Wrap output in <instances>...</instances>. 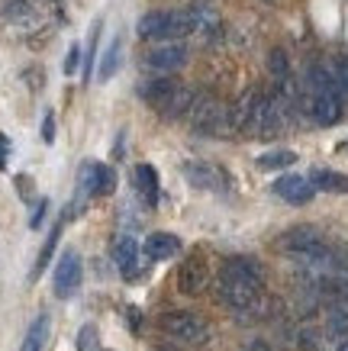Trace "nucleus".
I'll return each instance as SVG.
<instances>
[{
	"mask_svg": "<svg viewBox=\"0 0 348 351\" xmlns=\"http://www.w3.org/2000/svg\"><path fill=\"white\" fill-rule=\"evenodd\" d=\"M0 16H3V23H10V26H32L36 23V13H32L30 0H3L0 3Z\"/></svg>",
	"mask_w": 348,
	"mask_h": 351,
	"instance_id": "20",
	"label": "nucleus"
},
{
	"mask_svg": "<svg viewBox=\"0 0 348 351\" xmlns=\"http://www.w3.org/2000/svg\"><path fill=\"white\" fill-rule=\"evenodd\" d=\"M23 81L32 87V90H39V87L45 84V75H43V68H26L23 71Z\"/></svg>",
	"mask_w": 348,
	"mask_h": 351,
	"instance_id": "31",
	"label": "nucleus"
},
{
	"mask_svg": "<svg viewBox=\"0 0 348 351\" xmlns=\"http://www.w3.org/2000/svg\"><path fill=\"white\" fill-rule=\"evenodd\" d=\"M310 184L313 191H326V193H348V178L342 171H332V168H316L310 174Z\"/></svg>",
	"mask_w": 348,
	"mask_h": 351,
	"instance_id": "19",
	"label": "nucleus"
},
{
	"mask_svg": "<svg viewBox=\"0 0 348 351\" xmlns=\"http://www.w3.org/2000/svg\"><path fill=\"white\" fill-rule=\"evenodd\" d=\"M277 248L287 252L290 258H297V261L306 267H332L336 265L332 248H329V245L323 242V235H319L316 229H310V226L287 229V232L277 239Z\"/></svg>",
	"mask_w": 348,
	"mask_h": 351,
	"instance_id": "2",
	"label": "nucleus"
},
{
	"mask_svg": "<svg viewBox=\"0 0 348 351\" xmlns=\"http://www.w3.org/2000/svg\"><path fill=\"white\" fill-rule=\"evenodd\" d=\"M43 142L45 145L55 142V113L52 110H45V117H43Z\"/></svg>",
	"mask_w": 348,
	"mask_h": 351,
	"instance_id": "32",
	"label": "nucleus"
},
{
	"mask_svg": "<svg viewBox=\"0 0 348 351\" xmlns=\"http://www.w3.org/2000/svg\"><path fill=\"white\" fill-rule=\"evenodd\" d=\"M113 191H116L113 168L104 165V161H84L81 171H78V197H74V203L65 206V216L74 219V216L84 210V203L91 200V197H106V193H113Z\"/></svg>",
	"mask_w": 348,
	"mask_h": 351,
	"instance_id": "3",
	"label": "nucleus"
},
{
	"mask_svg": "<svg viewBox=\"0 0 348 351\" xmlns=\"http://www.w3.org/2000/svg\"><path fill=\"white\" fill-rule=\"evenodd\" d=\"M181 252V239L171 232H152L146 239V258L148 261H168Z\"/></svg>",
	"mask_w": 348,
	"mask_h": 351,
	"instance_id": "17",
	"label": "nucleus"
},
{
	"mask_svg": "<svg viewBox=\"0 0 348 351\" xmlns=\"http://www.w3.org/2000/svg\"><path fill=\"white\" fill-rule=\"evenodd\" d=\"M45 213H49V200H39L36 203V210H32V219H30L32 229H39V226L45 223Z\"/></svg>",
	"mask_w": 348,
	"mask_h": 351,
	"instance_id": "33",
	"label": "nucleus"
},
{
	"mask_svg": "<svg viewBox=\"0 0 348 351\" xmlns=\"http://www.w3.org/2000/svg\"><path fill=\"white\" fill-rule=\"evenodd\" d=\"M194 100H197V94L190 90L187 84H178L174 87V94L165 100L159 107V113L165 119H181V117H190V110H194Z\"/></svg>",
	"mask_w": 348,
	"mask_h": 351,
	"instance_id": "16",
	"label": "nucleus"
},
{
	"mask_svg": "<svg viewBox=\"0 0 348 351\" xmlns=\"http://www.w3.org/2000/svg\"><path fill=\"white\" fill-rule=\"evenodd\" d=\"M161 332L168 339L181 341V345H203L210 339V326L207 319H200L197 313H187V309H174V313H165L159 319Z\"/></svg>",
	"mask_w": 348,
	"mask_h": 351,
	"instance_id": "5",
	"label": "nucleus"
},
{
	"mask_svg": "<svg viewBox=\"0 0 348 351\" xmlns=\"http://www.w3.org/2000/svg\"><path fill=\"white\" fill-rule=\"evenodd\" d=\"M342 90H338V81L332 77L329 84L316 87V90H310V117L313 123L319 126H336L338 119H342Z\"/></svg>",
	"mask_w": 348,
	"mask_h": 351,
	"instance_id": "7",
	"label": "nucleus"
},
{
	"mask_svg": "<svg viewBox=\"0 0 348 351\" xmlns=\"http://www.w3.org/2000/svg\"><path fill=\"white\" fill-rule=\"evenodd\" d=\"M123 64V39H113V43L104 49L100 55V64H97V81H110V77L119 71Z\"/></svg>",
	"mask_w": 348,
	"mask_h": 351,
	"instance_id": "21",
	"label": "nucleus"
},
{
	"mask_svg": "<svg viewBox=\"0 0 348 351\" xmlns=\"http://www.w3.org/2000/svg\"><path fill=\"white\" fill-rule=\"evenodd\" d=\"M65 219L68 216L62 213V219L49 229V235H45V245H43V252H39V258H36V267H32V280L43 274L45 267H49V261H52V255H55V245H58V239H62V226H65Z\"/></svg>",
	"mask_w": 348,
	"mask_h": 351,
	"instance_id": "23",
	"label": "nucleus"
},
{
	"mask_svg": "<svg viewBox=\"0 0 348 351\" xmlns=\"http://www.w3.org/2000/svg\"><path fill=\"white\" fill-rule=\"evenodd\" d=\"M210 284V265L200 252H190L178 267V290L184 297H200Z\"/></svg>",
	"mask_w": 348,
	"mask_h": 351,
	"instance_id": "8",
	"label": "nucleus"
},
{
	"mask_svg": "<svg viewBox=\"0 0 348 351\" xmlns=\"http://www.w3.org/2000/svg\"><path fill=\"white\" fill-rule=\"evenodd\" d=\"M336 81H338V90H342V100H348V58L336 64Z\"/></svg>",
	"mask_w": 348,
	"mask_h": 351,
	"instance_id": "30",
	"label": "nucleus"
},
{
	"mask_svg": "<svg viewBox=\"0 0 348 351\" xmlns=\"http://www.w3.org/2000/svg\"><path fill=\"white\" fill-rule=\"evenodd\" d=\"M132 181H136V191H139V197H142V203H146L148 210H152V206H159V193H161L159 171L152 168V165H136Z\"/></svg>",
	"mask_w": 348,
	"mask_h": 351,
	"instance_id": "14",
	"label": "nucleus"
},
{
	"mask_svg": "<svg viewBox=\"0 0 348 351\" xmlns=\"http://www.w3.org/2000/svg\"><path fill=\"white\" fill-rule=\"evenodd\" d=\"M190 13V32H203V36H213V32L220 29V13L213 10L210 3H190L187 7Z\"/></svg>",
	"mask_w": 348,
	"mask_h": 351,
	"instance_id": "18",
	"label": "nucleus"
},
{
	"mask_svg": "<svg viewBox=\"0 0 348 351\" xmlns=\"http://www.w3.org/2000/svg\"><path fill=\"white\" fill-rule=\"evenodd\" d=\"M97 341H100L97 326H81V332H78V351H97Z\"/></svg>",
	"mask_w": 348,
	"mask_h": 351,
	"instance_id": "27",
	"label": "nucleus"
},
{
	"mask_svg": "<svg viewBox=\"0 0 348 351\" xmlns=\"http://www.w3.org/2000/svg\"><path fill=\"white\" fill-rule=\"evenodd\" d=\"M45 339H49V316L39 313V316L30 322L26 335H23L20 351H45Z\"/></svg>",
	"mask_w": 348,
	"mask_h": 351,
	"instance_id": "22",
	"label": "nucleus"
},
{
	"mask_svg": "<svg viewBox=\"0 0 348 351\" xmlns=\"http://www.w3.org/2000/svg\"><path fill=\"white\" fill-rule=\"evenodd\" d=\"M264 297V271L252 258H229L220 274V300L235 313H255Z\"/></svg>",
	"mask_w": 348,
	"mask_h": 351,
	"instance_id": "1",
	"label": "nucleus"
},
{
	"mask_svg": "<svg viewBox=\"0 0 348 351\" xmlns=\"http://www.w3.org/2000/svg\"><path fill=\"white\" fill-rule=\"evenodd\" d=\"M297 161V152L290 149H275V152H264L258 158V168L262 171H281V168H290Z\"/></svg>",
	"mask_w": 348,
	"mask_h": 351,
	"instance_id": "24",
	"label": "nucleus"
},
{
	"mask_svg": "<svg viewBox=\"0 0 348 351\" xmlns=\"http://www.w3.org/2000/svg\"><path fill=\"white\" fill-rule=\"evenodd\" d=\"M338 351H348V341H342V345H338Z\"/></svg>",
	"mask_w": 348,
	"mask_h": 351,
	"instance_id": "36",
	"label": "nucleus"
},
{
	"mask_svg": "<svg viewBox=\"0 0 348 351\" xmlns=\"http://www.w3.org/2000/svg\"><path fill=\"white\" fill-rule=\"evenodd\" d=\"M275 193L281 197V200L294 203V206H303V203L313 200V184H310V178H300V174H284V178H277L275 181Z\"/></svg>",
	"mask_w": 348,
	"mask_h": 351,
	"instance_id": "12",
	"label": "nucleus"
},
{
	"mask_svg": "<svg viewBox=\"0 0 348 351\" xmlns=\"http://www.w3.org/2000/svg\"><path fill=\"white\" fill-rule=\"evenodd\" d=\"M190 126L200 136H226V132H232L229 107L220 104L216 97H197L194 110H190Z\"/></svg>",
	"mask_w": 348,
	"mask_h": 351,
	"instance_id": "6",
	"label": "nucleus"
},
{
	"mask_svg": "<svg viewBox=\"0 0 348 351\" xmlns=\"http://www.w3.org/2000/svg\"><path fill=\"white\" fill-rule=\"evenodd\" d=\"M184 178L197 191H226V174L210 161H187L184 165Z\"/></svg>",
	"mask_w": 348,
	"mask_h": 351,
	"instance_id": "11",
	"label": "nucleus"
},
{
	"mask_svg": "<svg viewBox=\"0 0 348 351\" xmlns=\"http://www.w3.org/2000/svg\"><path fill=\"white\" fill-rule=\"evenodd\" d=\"M7 158H10V138L0 132V171L7 168Z\"/></svg>",
	"mask_w": 348,
	"mask_h": 351,
	"instance_id": "34",
	"label": "nucleus"
},
{
	"mask_svg": "<svg viewBox=\"0 0 348 351\" xmlns=\"http://www.w3.org/2000/svg\"><path fill=\"white\" fill-rule=\"evenodd\" d=\"M113 261L119 267V274L123 277H136L139 274V242L132 235H119L113 245Z\"/></svg>",
	"mask_w": 348,
	"mask_h": 351,
	"instance_id": "13",
	"label": "nucleus"
},
{
	"mask_svg": "<svg viewBox=\"0 0 348 351\" xmlns=\"http://www.w3.org/2000/svg\"><path fill=\"white\" fill-rule=\"evenodd\" d=\"M139 36L142 39H165V43H174L178 36H190V13L184 10H148L142 20H139Z\"/></svg>",
	"mask_w": 348,
	"mask_h": 351,
	"instance_id": "4",
	"label": "nucleus"
},
{
	"mask_svg": "<svg viewBox=\"0 0 348 351\" xmlns=\"http://www.w3.org/2000/svg\"><path fill=\"white\" fill-rule=\"evenodd\" d=\"M329 332H332V335H345L348 332V303L345 300H338L336 306L329 309Z\"/></svg>",
	"mask_w": 348,
	"mask_h": 351,
	"instance_id": "26",
	"label": "nucleus"
},
{
	"mask_svg": "<svg viewBox=\"0 0 348 351\" xmlns=\"http://www.w3.org/2000/svg\"><path fill=\"white\" fill-rule=\"evenodd\" d=\"M81 277H84V265H81V255L68 248L62 258H58V265H55V277H52V287H55V297H74L78 287H81Z\"/></svg>",
	"mask_w": 348,
	"mask_h": 351,
	"instance_id": "9",
	"label": "nucleus"
},
{
	"mask_svg": "<svg viewBox=\"0 0 348 351\" xmlns=\"http://www.w3.org/2000/svg\"><path fill=\"white\" fill-rule=\"evenodd\" d=\"M16 191H20V197H26V200L32 197V181L26 178V174H20V178H16Z\"/></svg>",
	"mask_w": 348,
	"mask_h": 351,
	"instance_id": "35",
	"label": "nucleus"
},
{
	"mask_svg": "<svg viewBox=\"0 0 348 351\" xmlns=\"http://www.w3.org/2000/svg\"><path fill=\"white\" fill-rule=\"evenodd\" d=\"M268 71L277 77V84L281 87L290 84V62H287V55L281 52V49H275V52L268 55Z\"/></svg>",
	"mask_w": 348,
	"mask_h": 351,
	"instance_id": "25",
	"label": "nucleus"
},
{
	"mask_svg": "<svg viewBox=\"0 0 348 351\" xmlns=\"http://www.w3.org/2000/svg\"><path fill=\"white\" fill-rule=\"evenodd\" d=\"M142 64H146L148 71H155V75H174V71H181L184 64H187V49L181 43H165L159 45V49H148L146 58H142Z\"/></svg>",
	"mask_w": 348,
	"mask_h": 351,
	"instance_id": "10",
	"label": "nucleus"
},
{
	"mask_svg": "<svg viewBox=\"0 0 348 351\" xmlns=\"http://www.w3.org/2000/svg\"><path fill=\"white\" fill-rule=\"evenodd\" d=\"M178 84H181V81H174V77H165V75L148 77V81H142V84H139V97L146 100L148 107L159 110L161 104H165V100L174 94V87H178Z\"/></svg>",
	"mask_w": 348,
	"mask_h": 351,
	"instance_id": "15",
	"label": "nucleus"
},
{
	"mask_svg": "<svg viewBox=\"0 0 348 351\" xmlns=\"http://www.w3.org/2000/svg\"><path fill=\"white\" fill-rule=\"evenodd\" d=\"M264 3H277V0H264Z\"/></svg>",
	"mask_w": 348,
	"mask_h": 351,
	"instance_id": "37",
	"label": "nucleus"
},
{
	"mask_svg": "<svg viewBox=\"0 0 348 351\" xmlns=\"http://www.w3.org/2000/svg\"><path fill=\"white\" fill-rule=\"evenodd\" d=\"M97 39H100V20L91 26V49L84 55V77L91 81V71H94V55H97Z\"/></svg>",
	"mask_w": 348,
	"mask_h": 351,
	"instance_id": "28",
	"label": "nucleus"
},
{
	"mask_svg": "<svg viewBox=\"0 0 348 351\" xmlns=\"http://www.w3.org/2000/svg\"><path fill=\"white\" fill-rule=\"evenodd\" d=\"M81 58H84V52H81V45H71L68 49V55H65V64H62V71L68 77L78 75V68H81Z\"/></svg>",
	"mask_w": 348,
	"mask_h": 351,
	"instance_id": "29",
	"label": "nucleus"
}]
</instances>
